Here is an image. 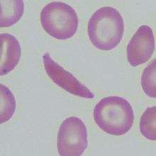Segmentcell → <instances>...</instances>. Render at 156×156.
<instances>
[{"instance_id":"obj_1","label":"cell","mask_w":156,"mask_h":156,"mask_svg":"<svg viewBox=\"0 0 156 156\" xmlns=\"http://www.w3.org/2000/svg\"><path fill=\"white\" fill-rule=\"evenodd\" d=\"M93 116L99 129L113 136L128 133L133 126L135 118L129 101L119 96L101 99L94 107Z\"/></svg>"},{"instance_id":"obj_2","label":"cell","mask_w":156,"mask_h":156,"mask_svg":"<svg viewBox=\"0 0 156 156\" xmlns=\"http://www.w3.org/2000/svg\"><path fill=\"white\" fill-rule=\"evenodd\" d=\"M124 32L123 17L116 9L104 6L97 9L88 22L89 38L101 51H111L120 43Z\"/></svg>"},{"instance_id":"obj_3","label":"cell","mask_w":156,"mask_h":156,"mask_svg":"<svg viewBox=\"0 0 156 156\" xmlns=\"http://www.w3.org/2000/svg\"><path fill=\"white\" fill-rule=\"evenodd\" d=\"M43 29L58 40L71 38L77 32L78 16L72 6L62 2H53L44 6L41 12Z\"/></svg>"},{"instance_id":"obj_4","label":"cell","mask_w":156,"mask_h":156,"mask_svg":"<svg viewBox=\"0 0 156 156\" xmlns=\"http://www.w3.org/2000/svg\"><path fill=\"white\" fill-rule=\"evenodd\" d=\"M87 129L77 116L67 118L58 133V151L61 156H80L88 146Z\"/></svg>"},{"instance_id":"obj_5","label":"cell","mask_w":156,"mask_h":156,"mask_svg":"<svg viewBox=\"0 0 156 156\" xmlns=\"http://www.w3.org/2000/svg\"><path fill=\"white\" fill-rule=\"evenodd\" d=\"M43 60L48 76L58 86L75 96L85 99L94 98V94L70 72L56 62L49 53H45L43 55Z\"/></svg>"},{"instance_id":"obj_6","label":"cell","mask_w":156,"mask_h":156,"mask_svg":"<svg viewBox=\"0 0 156 156\" xmlns=\"http://www.w3.org/2000/svg\"><path fill=\"white\" fill-rule=\"evenodd\" d=\"M155 51V38L152 29L147 25L138 28L126 48L128 61L136 67L146 63Z\"/></svg>"},{"instance_id":"obj_7","label":"cell","mask_w":156,"mask_h":156,"mask_svg":"<svg viewBox=\"0 0 156 156\" xmlns=\"http://www.w3.org/2000/svg\"><path fill=\"white\" fill-rule=\"evenodd\" d=\"M1 58L0 75H7L16 68L20 60L21 48L18 40L13 35L1 34Z\"/></svg>"},{"instance_id":"obj_8","label":"cell","mask_w":156,"mask_h":156,"mask_svg":"<svg viewBox=\"0 0 156 156\" xmlns=\"http://www.w3.org/2000/svg\"><path fill=\"white\" fill-rule=\"evenodd\" d=\"M24 13V3L22 0L1 1L0 27H10L16 24Z\"/></svg>"},{"instance_id":"obj_9","label":"cell","mask_w":156,"mask_h":156,"mask_svg":"<svg viewBox=\"0 0 156 156\" xmlns=\"http://www.w3.org/2000/svg\"><path fill=\"white\" fill-rule=\"evenodd\" d=\"M0 123L6 122L12 118L16 108V99L9 89L0 84Z\"/></svg>"},{"instance_id":"obj_10","label":"cell","mask_w":156,"mask_h":156,"mask_svg":"<svg viewBox=\"0 0 156 156\" xmlns=\"http://www.w3.org/2000/svg\"><path fill=\"white\" fill-rule=\"evenodd\" d=\"M140 133L150 140H156V107L147 108L140 118Z\"/></svg>"},{"instance_id":"obj_11","label":"cell","mask_w":156,"mask_h":156,"mask_svg":"<svg viewBox=\"0 0 156 156\" xmlns=\"http://www.w3.org/2000/svg\"><path fill=\"white\" fill-rule=\"evenodd\" d=\"M156 60L154 59L145 68L141 76V86L145 94L151 98L156 97Z\"/></svg>"}]
</instances>
